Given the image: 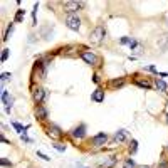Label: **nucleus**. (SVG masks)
<instances>
[{
    "label": "nucleus",
    "mask_w": 168,
    "mask_h": 168,
    "mask_svg": "<svg viewBox=\"0 0 168 168\" xmlns=\"http://www.w3.org/2000/svg\"><path fill=\"white\" fill-rule=\"evenodd\" d=\"M104 37H106L104 25H96V27H94V30L89 34V42H91L93 46H99V44H103Z\"/></svg>",
    "instance_id": "f257e3e1"
},
{
    "label": "nucleus",
    "mask_w": 168,
    "mask_h": 168,
    "mask_svg": "<svg viewBox=\"0 0 168 168\" xmlns=\"http://www.w3.org/2000/svg\"><path fill=\"white\" fill-rule=\"evenodd\" d=\"M64 22H66V25H67V29H71V30H79L81 29V19L77 17L76 14H67Z\"/></svg>",
    "instance_id": "f03ea898"
},
{
    "label": "nucleus",
    "mask_w": 168,
    "mask_h": 168,
    "mask_svg": "<svg viewBox=\"0 0 168 168\" xmlns=\"http://www.w3.org/2000/svg\"><path fill=\"white\" fill-rule=\"evenodd\" d=\"M81 59L84 61L86 64H89V66H98L99 64V57H98L94 52H91V51H81Z\"/></svg>",
    "instance_id": "7ed1b4c3"
},
{
    "label": "nucleus",
    "mask_w": 168,
    "mask_h": 168,
    "mask_svg": "<svg viewBox=\"0 0 168 168\" xmlns=\"http://www.w3.org/2000/svg\"><path fill=\"white\" fill-rule=\"evenodd\" d=\"M84 5H86V2H64L62 3L64 10L67 12V14H76V10L83 9Z\"/></svg>",
    "instance_id": "20e7f679"
},
{
    "label": "nucleus",
    "mask_w": 168,
    "mask_h": 168,
    "mask_svg": "<svg viewBox=\"0 0 168 168\" xmlns=\"http://www.w3.org/2000/svg\"><path fill=\"white\" fill-rule=\"evenodd\" d=\"M106 141H108V134H106V133H98L96 136H93V140H91L94 148H101V146H104Z\"/></svg>",
    "instance_id": "39448f33"
},
{
    "label": "nucleus",
    "mask_w": 168,
    "mask_h": 168,
    "mask_svg": "<svg viewBox=\"0 0 168 168\" xmlns=\"http://www.w3.org/2000/svg\"><path fill=\"white\" fill-rule=\"evenodd\" d=\"M46 98H47V91L44 88H35L34 89V101H35V104H42L44 101H46Z\"/></svg>",
    "instance_id": "423d86ee"
},
{
    "label": "nucleus",
    "mask_w": 168,
    "mask_h": 168,
    "mask_svg": "<svg viewBox=\"0 0 168 168\" xmlns=\"http://www.w3.org/2000/svg\"><path fill=\"white\" fill-rule=\"evenodd\" d=\"M47 136L52 138V140H61L62 138V131H61L59 126L51 125V126H47Z\"/></svg>",
    "instance_id": "0eeeda50"
},
{
    "label": "nucleus",
    "mask_w": 168,
    "mask_h": 168,
    "mask_svg": "<svg viewBox=\"0 0 168 168\" xmlns=\"http://www.w3.org/2000/svg\"><path fill=\"white\" fill-rule=\"evenodd\" d=\"M2 103L5 104V111L10 113L12 111V103H14V98L9 96V93L5 89H2Z\"/></svg>",
    "instance_id": "6e6552de"
},
{
    "label": "nucleus",
    "mask_w": 168,
    "mask_h": 168,
    "mask_svg": "<svg viewBox=\"0 0 168 168\" xmlns=\"http://www.w3.org/2000/svg\"><path fill=\"white\" fill-rule=\"evenodd\" d=\"M72 138H76V140H83V138L86 136V125L84 123H81L79 126H76L74 129H72Z\"/></svg>",
    "instance_id": "1a4fd4ad"
},
{
    "label": "nucleus",
    "mask_w": 168,
    "mask_h": 168,
    "mask_svg": "<svg viewBox=\"0 0 168 168\" xmlns=\"http://www.w3.org/2000/svg\"><path fill=\"white\" fill-rule=\"evenodd\" d=\"M35 118H37L39 121H44V120H47V109H46V106L44 104H39V106H35Z\"/></svg>",
    "instance_id": "9d476101"
},
{
    "label": "nucleus",
    "mask_w": 168,
    "mask_h": 168,
    "mask_svg": "<svg viewBox=\"0 0 168 168\" xmlns=\"http://www.w3.org/2000/svg\"><path fill=\"white\" fill-rule=\"evenodd\" d=\"M91 99L94 101V103H103V101H104V91L101 88H98L96 91H93Z\"/></svg>",
    "instance_id": "9b49d317"
},
{
    "label": "nucleus",
    "mask_w": 168,
    "mask_h": 168,
    "mask_svg": "<svg viewBox=\"0 0 168 168\" xmlns=\"http://www.w3.org/2000/svg\"><path fill=\"white\" fill-rule=\"evenodd\" d=\"M114 138H116V141H118V143L126 141V140H128V131H126V129H120V131H116Z\"/></svg>",
    "instance_id": "f8f14e48"
},
{
    "label": "nucleus",
    "mask_w": 168,
    "mask_h": 168,
    "mask_svg": "<svg viewBox=\"0 0 168 168\" xmlns=\"http://www.w3.org/2000/svg\"><path fill=\"white\" fill-rule=\"evenodd\" d=\"M157 44L160 49H168V34H163L161 37H158Z\"/></svg>",
    "instance_id": "ddd939ff"
},
{
    "label": "nucleus",
    "mask_w": 168,
    "mask_h": 168,
    "mask_svg": "<svg viewBox=\"0 0 168 168\" xmlns=\"http://www.w3.org/2000/svg\"><path fill=\"white\" fill-rule=\"evenodd\" d=\"M114 163H116V158L114 157H104V160L101 161V166H104V168H111Z\"/></svg>",
    "instance_id": "4468645a"
},
{
    "label": "nucleus",
    "mask_w": 168,
    "mask_h": 168,
    "mask_svg": "<svg viewBox=\"0 0 168 168\" xmlns=\"http://www.w3.org/2000/svg\"><path fill=\"white\" fill-rule=\"evenodd\" d=\"M155 86H157V89H158V91H161V93H166V84L163 83L161 79H158V77H157V79H155Z\"/></svg>",
    "instance_id": "2eb2a0df"
},
{
    "label": "nucleus",
    "mask_w": 168,
    "mask_h": 168,
    "mask_svg": "<svg viewBox=\"0 0 168 168\" xmlns=\"http://www.w3.org/2000/svg\"><path fill=\"white\" fill-rule=\"evenodd\" d=\"M111 86L113 88H123V86H125V79H114V81H111Z\"/></svg>",
    "instance_id": "dca6fc26"
},
{
    "label": "nucleus",
    "mask_w": 168,
    "mask_h": 168,
    "mask_svg": "<svg viewBox=\"0 0 168 168\" xmlns=\"http://www.w3.org/2000/svg\"><path fill=\"white\" fill-rule=\"evenodd\" d=\"M37 9H39V3H35L34 10H32V22H34V25H37Z\"/></svg>",
    "instance_id": "f3484780"
},
{
    "label": "nucleus",
    "mask_w": 168,
    "mask_h": 168,
    "mask_svg": "<svg viewBox=\"0 0 168 168\" xmlns=\"http://www.w3.org/2000/svg\"><path fill=\"white\" fill-rule=\"evenodd\" d=\"M24 15H25V12H24L22 9H19L17 14H15V22H22V20H24Z\"/></svg>",
    "instance_id": "a211bd4d"
},
{
    "label": "nucleus",
    "mask_w": 168,
    "mask_h": 168,
    "mask_svg": "<svg viewBox=\"0 0 168 168\" xmlns=\"http://www.w3.org/2000/svg\"><path fill=\"white\" fill-rule=\"evenodd\" d=\"M134 83H136L138 86H140V88H145V89H151V84L150 83H146V81H134Z\"/></svg>",
    "instance_id": "6ab92c4d"
},
{
    "label": "nucleus",
    "mask_w": 168,
    "mask_h": 168,
    "mask_svg": "<svg viewBox=\"0 0 168 168\" xmlns=\"http://www.w3.org/2000/svg\"><path fill=\"white\" fill-rule=\"evenodd\" d=\"M12 32H14V24H10L9 27H7V32H5V35H3V40H7L12 35Z\"/></svg>",
    "instance_id": "aec40b11"
},
{
    "label": "nucleus",
    "mask_w": 168,
    "mask_h": 168,
    "mask_svg": "<svg viewBox=\"0 0 168 168\" xmlns=\"http://www.w3.org/2000/svg\"><path fill=\"white\" fill-rule=\"evenodd\" d=\"M125 168H136V163L131 158H128V160H125Z\"/></svg>",
    "instance_id": "412c9836"
},
{
    "label": "nucleus",
    "mask_w": 168,
    "mask_h": 168,
    "mask_svg": "<svg viewBox=\"0 0 168 168\" xmlns=\"http://www.w3.org/2000/svg\"><path fill=\"white\" fill-rule=\"evenodd\" d=\"M136 150H138V143H136V140H133L131 141V146H129V151L131 153H136Z\"/></svg>",
    "instance_id": "4be33fe9"
},
{
    "label": "nucleus",
    "mask_w": 168,
    "mask_h": 168,
    "mask_svg": "<svg viewBox=\"0 0 168 168\" xmlns=\"http://www.w3.org/2000/svg\"><path fill=\"white\" fill-rule=\"evenodd\" d=\"M0 163H2V166H12V161H9L5 157H2L0 158Z\"/></svg>",
    "instance_id": "5701e85b"
},
{
    "label": "nucleus",
    "mask_w": 168,
    "mask_h": 168,
    "mask_svg": "<svg viewBox=\"0 0 168 168\" xmlns=\"http://www.w3.org/2000/svg\"><path fill=\"white\" fill-rule=\"evenodd\" d=\"M7 59H9V49H3L2 51V62H5Z\"/></svg>",
    "instance_id": "b1692460"
},
{
    "label": "nucleus",
    "mask_w": 168,
    "mask_h": 168,
    "mask_svg": "<svg viewBox=\"0 0 168 168\" xmlns=\"http://www.w3.org/2000/svg\"><path fill=\"white\" fill-rule=\"evenodd\" d=\"M54 148H56L57 151H62V153H64V151H66V145H61V143H56V145H54Z\"/></svg>",
    "instance_id": "393cba45"
},
{
    "label": "nucleus",
    "mask_w": 168,
    "mask_h": 168,
    "mask_svg": "<svg viewBox=\"0 0 168 168\" xmlns=\"http://www.w3.org/2000/svg\"><path fill=\"white\" fill-rule=\"evenodd\" d=\"M12 74L10 72H2V81H7V79H10Z\"/></svg>",
    "instance_id": "a878e982"
},
{
    "label": "nucleus",
    "mask_w": 168,
    "mask_h": 168,
    "mask_svg": "<svg viewBox=\"0 0 168 168\" xmlns=\"http://www.w3.org/2000/svg\"><path fill=\"white\" fill-rule=\"evenodd\" d=\"M37 157H39V158H42V160H46V161H49V160H51L49 157H46V155H44L42 151H37Z\"/></svg>",
    "instance_id": "bb28decb"
},
{
    "label": "nucleus",
    "mask_w": 168,
    "mask_h": 168,
    "mask_svg": "<svg viewBox=\"0 0 168 168\" xmlns=\"http://www.w3.org/2000/svg\"><path fill=\"white\" fill-rule=\"evenodd\" d=\"M120 42H121V44H129V42H131V37H121Z\"/></svg>",
    "instance_id": "cd10ccee"
},
{
    "label": "nucleus",
    "mask_w": 168,
    "mask_h": 168,
    "mask_svg": "<svg viewBox=\"0 0 168 168\" xmlns=\"http://www.w3.org/2000/svg\"><path fill=\"white\" fill-rule=\"evenodd\" d=\"M136 46H138V42H136L134 39H131V42H129V49H134Z\"/></svg>",
    "instance_id": "c85d7f7f"
},
{
    "label": "nucleus",
    "mask_w": 168,
    "mask_h": 168,
    "mask_svg": "<svg viewBox=\"0 0 168 168\" xmlns=\"http://www.w3.org/2000/svg\"><path fill=\"white\" fill-rule=\"evenodd\" d=\"M146 71H150V72H157V69H155V66H148V67H146Z\"/></svg>",
    "instance_id": "c756f323"
},
{
    "label": "nucleus",
    "mask_w": 168,
    "mask_h": 168,
    "mask_svg": "<svg viewBox=\"0 0 168 168\" xmlns=\"http://www.w3.org/2000/svg\"><path fill=\"white\" fill-rule=\"evenodd\" d=\"M93 81H94V83H96V84L99 83V77H98V74H94V76H93Z\"/></svg>",
    "instance_id": "7c9ffc66"
},
{
    "label": "nucleus",
    "mask_w": 168,
    "mask_h": 168,
    "mask_svg": "<svg viewBox=\"0 0 168 168\" xmlns=\"http://www.w3.org/2000/svg\"><path fill=\"white\" fill-rule=\"evenodd\" d=\"M158 168H168V163H165V161L160 163V166H158Z\"/></svg>",
    "instance_id": "2f4dec72"
},
{
    "label": "nucleus",
    "mask_w": 168,
    "mask_h": 168,
    "mask_svg": "<svg viewBox=\"0 0 168 168\" xmlns=\"http://www.w3.org/2000/svg\"><path fill=\"white\" fill-rule=\"evenodd\" d=\"M0 138H2V141H3V143H9V140H7V138H5V136H3V133H2V134H0Z\"/></svg>",
    "instance_id": "473e14b6"
},
{
    "label": "nucleus",
    "mask_w": 168,
    "mask_h": 168,
    "mask_svg": "<svg viewBox=\"0 0 168 168\" xmlns=\"http://www.w3.org/2000/svg\"><path fill=\"white\" fill-rule=\"evenodd\" d=\"M140 168H150V166H140Z\"/></svg>",
    "instance_id": "72a5a7b5"
},
{
    "label": "nucleus",
    "mask_w": 168,
    "mask_h": 168,
    "mask_svg": "<svg viewBox=\"0 0 168 168\" xmlns=\"http://www.w3.org/2000/svg\"><path fill=\"white\" fill-rule=\"evenodd\" d=\"M166 123H168V114H166Z\"/></svg>",
    "instance_id": "f704fd0d"
},
{
    "label": "nucleus",
    "mask_w": 168,
    "mask_h": 168,
    "mask_svg": "<svg viewBox=\"0 0 168 168\" xmlns=\"http://www.w3.org/2000/svg\"><path fill=\"white\" fill-rule=\"evenodd\" d=\"M79 168H83V166H81V165H79Z\"/></svg>",
    "instance_id": "c9c22d12"
}]
</instances>
